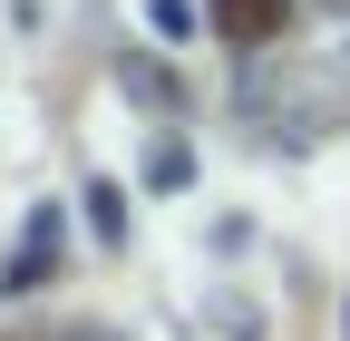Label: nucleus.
<instances>
[{"instance_id":"obj_1","label":"nucleus","mask_w":350,"mask_h":341,"mask_svg":"<svg viewBox=\"0 0 350 341\" xmlns=\"http://www.w3.org/2000/svg\"><path fill=\"white\" fill-rule=\"evenodd\" d=\"M214 29L234 49H262V39H282V0H214Z\"/></svg>"}]
</instances>
